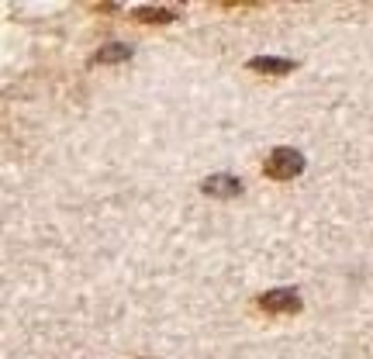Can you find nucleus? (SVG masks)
Listing matches in <instances>:
<instances>
[{
	"label": "nucleus",
	"instance_id": "f257e3e1",
	"mask_svg": "<svg viewBox=\"0 0 373 359\" xmlns=\"http://www.w3.org/2000/svg\"><path fill=\"white\" fill-rule=\"evenodd\" d=\"M301 169H304V159L294 149H273L269 159L263 162V173L269 180H294Z\"/></svg>",
	"mask_w": 373,
	"mask_h": 359
},
{
	"label": "nucleus",
	"instance_id": "39448f33",
	"mask_svg": "<svg viewBox=\"0 0 373 359\" xmlns=\"http://www.w3.org/2000/svg\"><path fill=\"white\" fill-rule=\"evenodd\" d=\"M249 69H256V73H269V76H284V73L294 69V62H291V59H252Z\"/></svg>",
	"mask_w": 373,
	"mask_h": 359
},
{
	"label": "nucleus",
	"instance_id": "20e7f679",
	"mask_svg": "<svg viewBox=\"0 0 373 359\" xmlns=\"http://www.w3.org/2000/svg\"><path fill=\"white\" fill-rule=\"evenodd\" d=\"M132 18L142 21V25H166V21L176 18V11H173V8H139Z\"/></svg>",
	"mask_w": 373,
	"mask_h": 359
},
{
	"label": "nucleus",
	"instance_id": "7ed1b4c3",
	"mask_svg": "<svg viewBox=\"0 0 373 359\" xmlns=\"http://www.w3.org/2000/svg\"><path fill=\"white\" fill-rule=\"evenodd\" d=\"M204 194H211V197H239L242 194V184H239L235 176L221 173V176H211L208 184H204Z\"/></svg>",
	"mask_w": 373,
	"mask_h": 359
},
{
	"label": "nucleus",
	"instance_id": "423d86ee",
	"mask_svg": "<svg viewBox=\"0 0 373 359\" xmlns=\"http://www.w3.org/2000/svg\"><path fill=\"white\" fill-rule=\"evenodd\" d=\"M121 59H128V45H104L101 52H93V59L90 62H121Z\"/></svg>",
	"mask_w": 373,
	"mask_h": 359
},
{
	"label": "nucleus",
	"instance_id": "f03ea898",
	"mask_svg": "<svg viewBox=\"0 0 373 359\" xmlns=\"http://www.w3.org/2000/svg\"><path fill=\"white\" fill-rule=\"evenodd\" d=\"M259 308L269 311V314H294L301 308V301H298L294 290H269V294L259 297Z\"/></svg>",
	"mask_w": 373,
	"mask_h": 359
}]
</instances>
